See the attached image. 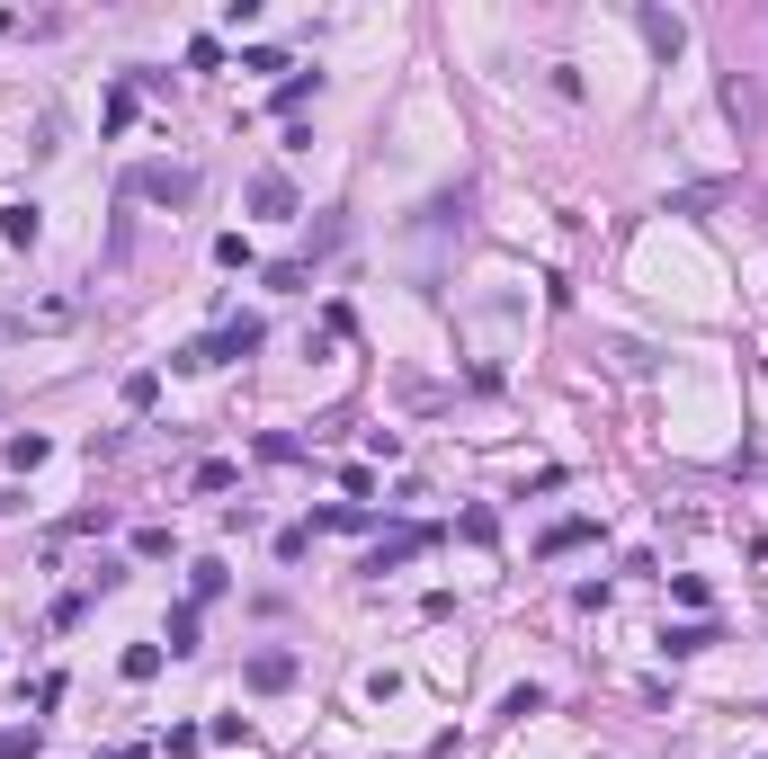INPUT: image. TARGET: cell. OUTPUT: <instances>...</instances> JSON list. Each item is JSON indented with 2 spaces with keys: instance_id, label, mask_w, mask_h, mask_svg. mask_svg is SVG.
<instances>
[{
  "instance_id": "obj_1",
  "label": "cell",
  "mask_w": 768,
  "mask_h": 759,
  "mask_svg": "<svg viewBox=\"0 0 768 759\" xmlns=\"http://www.w3.org/2000/svg\"><path fill=\"white\" fill-rule=\"evenodd\" d=\"M125 197H144V205H197V170L188 161H144V170H125Z\"/></svg>"
},
{
  "instance_id": "obj_2",
  "label": "cell",
  "mask_w": 768,
  "mask_h": 759,
  "mask_svg": "<svg viewBox=\"0 0 768 759\" xmlns=\"http://www.w3.org/2000/svg\"><path fill=\"white\" fill-rule=\"evenodd\" d=\"M430 545H438V527H393L376 555H367V572H393V563H411V555H430Z\"/></svg>"
},
{
  "instance_id": "obj_3",
  "label": "cell",
  "mask_w": 768,
  "mask_h": 759,
  "mask_svg": "<svg viewBox=\"0 0 768 759\" xmlns=\"http://www.w3.org/2000/svg\"><path fill=\"white\" fill-rule=\"evenodd\" d=\"M724 116H733L742 134H759V116H768V108H759V81H750V72H733V81H724Z\"/></svg>"
},
{
  "instance_id": "obj_4",
  "label": "cell",
  "mask_w": 768,
  "mask_h": 759,
  "mask_svg": "<svg viewBox=\"0 0 768 759\" xmlns=\"http://www.w3.org/2000/svg\"><path fill=\"white\" fill-rule=\"evenodd\" d=\"M259 339H268V322H251V313H242V322H224L215 339H205V349H215V367H224V358H251Z\"/></svg>"
},
{
  "instance_id": "obj_5",
  "label": "cell",
  "mask_w": 768,
  "mask_h": 759,
  "mask_svg": "<svg viewBox=\"0 0 768 759\" xmlns=\"http://www.w3.org/2000/svg\"><path fill=\"white\" fill-rule=\"evenodd\" d=\"M251 215H296V188H287V170H259V179H251Z\"/></svg>"
},
{
  "instance_id": "obj_6",
  "label": "cell",
  "mask_w": 768,
  "mask_h": 759,
  "mask_svg": "<svg viewBox=\"0 0 768 759\" xmlns=\"http://www.w3.org/2000/svg\"><path fill=\"white\" fill-rule=\"evenodd\" d=\"M635 27H644V45H653V54H661V63H670V54H679V45H688V27H679V19H670V10H635Z\"/></svg>"
},
{
  "instance_id": "obj_7",
  "label": "cell",
  "mask_w": 768,
  "mask_h": 759,
  "mask_svg": "<svg viewBox=\"0 0 768 759\" xmlns=\"http://www.w3.org/2000/svg\"><path fill=\"white\" fill-rule=\"evenodd\" d=\"M251 688H259V697L296 688V652H251Z\"/></svg>"
},
{
  "instance_id": "obj_8",
  "label": "cell",
  "mask_w": 768,
  "mask_h": 759,
  "mask_svg": "<svg viewBox=\"0 0 768 759\" xmlns=\"http://www.w3.org/2000/svg\"><path fill=\"white\" fill-rule=\"evenodd\" d=\"M706 644H715V626H706V616H697V626H670V635H661V652H670V661H688V652H706Z\"/></svg>"
},
{
  "instance_id": "obj_9",
  "label": "cell",
  "mask_w": 768,
  "mask_h": 759,
  "mask_svg": "<svg viewBox=\"0 0 768 759\" xmlns=\"http://www.w3.org/2000/svg\"><path fill=\"white\" fill-rule=\"evenodd\" d=\"M313 90H322V72H287V81H277V116H296Z\"/></svg>"
},
{
  "instance_id": "obj_10",
  "label": "cell",
  "mask_w": 768,
  "mask_h": 759,
  "mask_svg": "<svg viewBox=\"0 0 768 759\" xmlns=\"http://www.w3.org/2000/svg\"><path fill=\"white\" fill-rule=\"evenodd\" d=\"M45 456H54V447H45V438H36V429H19V438H10V473H36V465H45Z\"/></svg>"
},
{
  "instance_id": "obj_11",
  "label": "cell",
  "mask_w": 768,
  "mask_h": 759,
  "mask_svg": "<svg viewBox=\"0 0 768 759\" xmlns=\"http://www.w3.org/2000/svg\"><path fill=\"white\" fill-rule=\"evenodd\" d=\"M590 536H599L590 518H564V527H545V555H572V545H590Z\"/></svg>"
},
{
  "instance_id": "obj_12",
  "label": "cell",
  "mask_w": 768,
  "mask_h": 759,
  "mask_svg": "<svg viewBox=\"0 0 768 759\" xmlns=\"http://www.w3.org/2000/svg\"><path fill=\"white\" fill-rule=\"evenodd\" d=\"M116 670H125V679H134V688H144V679H153V670H162V644H125V661H116Z\"/></svg>"
},
{
  "instance_id": "obj_13",
  "label": "cell",
  "mask_w": 768,
  "mask_h": 759,
  "mask_svg": "<svg viewBox=\"0 0 768 759\" xmlns=\"http://www.w3.org/2000/svg\"><path fill=\"white\" fill-rule=\"evenodd\" d=\"M162 644H170V652H197V599L170 607V635H162Z\"/></svg>"
},
{
  "instance_id": "obj_14",
  "label": "cell",
  "mask_w": 768,
  "mask_h": 759,
  "mask_svg": "<svg viewBox=\"0 0 768 759\" xmlns=\"http://www.w3.org/2000/svg\"><path fill=\"white\" fill-rule=\"evenodd\" d=\"M153 402H162V376H153V367L125 376V411H153Z\"/></svg>"
},
{
  "instance_id": "obj_15",
  "label": "cell",
  "mask_w": 768,
  "mask_h": 759,
  "mask_svg": "<svg viewBox=\"0 0 768 759\" xmlns=\"http://www.w3.org/2000/svg\"><path fill=\"white\" fill-rule=\"evenodd\" d=\"M0 233H10V242L27 250V242H36V205H10V215H0Z\"/></svg>"
},
{
  "instance_id": "obj_16",
  "label": "cell",
  "mask_w": 768,
  "mask_h": 759,
  "mask_svg": "<svg viewBox=\"0 0 768 759\" xmlns=\"http://www.w3.org/2000/svg\"><path fill=\"white\" fill-rule=\"evenodd\" d=\"M224 581H233L224 563H197V581H188V590H197V607H205V599H224Z\"/></svg>"
},
{
  "instance_id": "obj_17",
  "label": "cell",
  "mask_w": 768,
  "mask_h": 759,
  "mask_svg": "<svg viewBox=\"0 0 768 759\" xmlns=\"http://www.w3.org/2000/svg\"><path fill=\"white\" fill-rule=\"evenodd\" d=\"M0 759H36V733H10V741H0Z\"/></svg>"
},
{
  "instance_id": "obj_18",
  "label": "cell",
  "mask_w": 768,
  "mask_h": 759,
  "mask_svg": "<svg viewBox=\"0 0 768 759\" xmlns=\"http://www.w3.org/2000/svg\"><path fill=\"white\" fill-rule=\"evenodd\" d=\"M0 510H10V492H0Z\"/></svg>"
}]
</instances>
